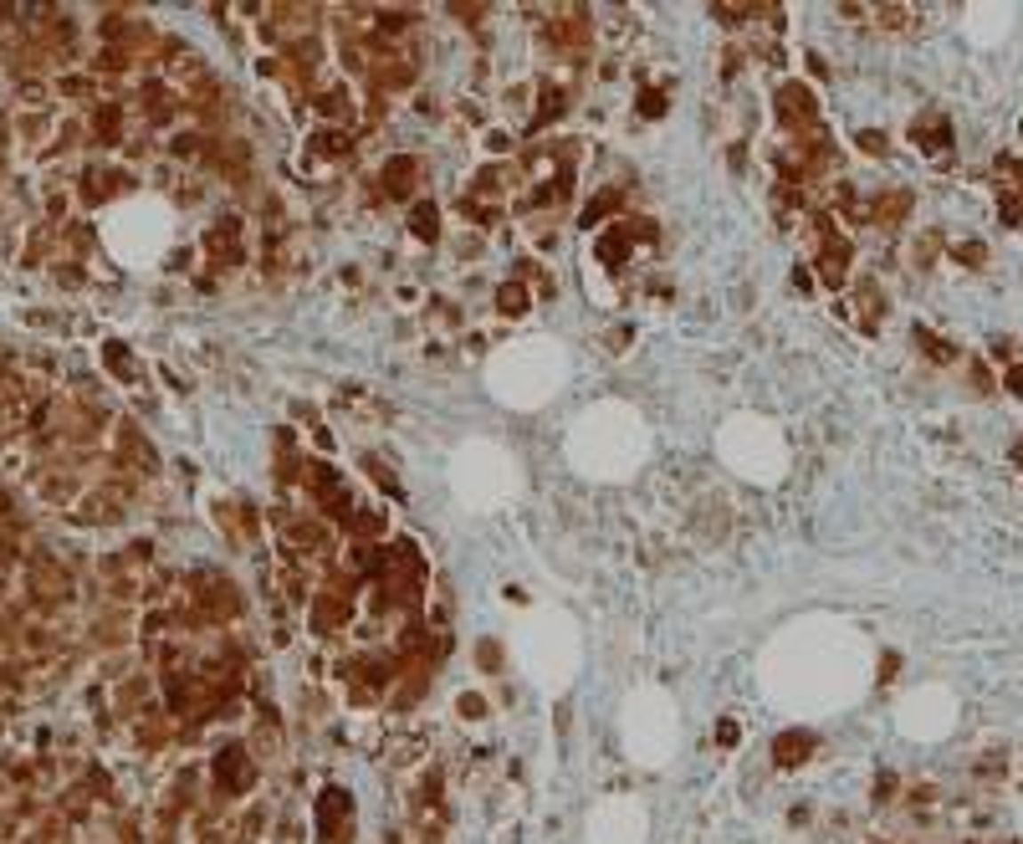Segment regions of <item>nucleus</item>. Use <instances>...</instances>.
I'll return each instance as SVG.
<instances>
[{
    "label": "nucleus",
    "mask_w": 1023,
    "mask_h": 844,
    "mask_svg": "<svg viewBox=\"0 0 1023 844\" xmlns=\"http://www.w3.org/2000/svg\"><path fill=\"white\" fill-rule=\"evenodd\" d=\"M210 246L225 251V261H236V256H241V221H236V215H225L221 226L210 230Z\"/></svg>",
    "instance_id": "10"
},
{
    "label": "nucleus",
    "mask_w": 1023,
    "mask_h": 844,
    "mask_svg": "<svg viewBox=\"0 0 1023 844\" xmlns=\"http://www.w3.org/2000/svg\"><path fill=\"white\" fill-rule=\"evenodd\" d=\"M640 113H645V118H660V113H665V98H660V92H645V98H640Z\"/></svg>",
    "instance_id": "22"
},
{
    "label": "nucleus",
    "mask_w": 1023,
    "mask_h": 844,
    "mask_svg": "<svg viewBox=\"0 0 1023 844\" xmlns=\"http://www.w3.org/2000/svg\"><path fill=\"white\" fill-rule=\"evenodd\" d=\"M911 139H916L926 154H941V149H952V128H946V118H941V113H926V118H916V124H911Z\"/></svg>",
    "instance_id": "8"
},
{
    "label": "nucleus",
    "mask_w": 1023,
    "mask_h": 844,
    "mask_svg": "<svg viewBox=\"0 0 1023 844\" xmlns=\"http://www.w3.org/2000/svg\"><path fill=\"white\" fill-rule=\"evenodd\" d=\"M348 619H353V589H323V594L312 599V624L318 630H343Z\"/></svg>",
    "instance_id": "5"
},
{
    "label": "nucleus",
    "mask_w": 1023,
    "mask_h": 844,
    "mask_svg": "<svg viewBox=\"0 0 1023 844\" xmlns=\"http://www.w3.org/2000/svg\"><path fill=\"white\" fill-rule=\"evenodd\" d=\"M855 144L865 149V154H875V159L885 154V149H890V144H885V133H875V128H859V133H855Z\"/></svg>",
    "instance_id": "20"
},
{
    "label": "nucleus",
    "mask_w": 1023,
    "mask_h": 844,
    "mask_svg": "<svg viewBox=\"0 0 1023 844\" xmlns=\"http://www.w3.org/2000/svg\"><path fill=\"white\" fill-rule=\"evenodd\" d=\"M318 113H323V118H333V124H343V118H353V98H348L343 87H333V92H323V98H318Z\"/></svg>",
    "instance_id": "13"
},
{
    "label": "nucleus",
    "mask_w": 1023,
    "mask_h": 844,
    "mask_svg": "<svg viewBox=\"0 0 1023 844\" xmlns=\"http://www.w3.org/2000/svg\"><path fill=\"white\" fill-rule=\"evenodd\" d=\"M256 778H262V768H256V758H251V747H246V742H225L221 752H215V783H221L225 799L251 793V788H256Z\"/></svg>",
    "instance_id": "1"
},
{
    "label": "nucleus",
    "mask_w": 1023,
    "mask_h": 844,
    "mask_svg": "<svg viewBox=\"0 0 1023 844\" xmlns=\"http://www.w3.org/2000/svg\"><path fill=\"white\" fill-rule=\"evenodd\" d=\"M409 230H415L420 241H435V236H440V215H435L430 200H415V210H409Z\"/></svg>",
    "instance_id": "11"
},
{
    "label": "nucleus",
    "mask_w": 1023,
    "mask_h": 844,
    "mask_svg": "<svg viewBox=\"0 0 1023 844\" xmlns=\"http://www.w3.org/2000/svg\"><path fill=\"white\" fill-rule=\"evenodd\" d=\"M348 527H353V533H358V537H379V533H384V522H379V512H358V517H353V522H348Z\"/></svg>",
    "instance_id": "19"
},
{
    "label": "nucleus",
    "mask_w": 1023,
    "mask_h": 844,
    "mask_svg": "<svg viewBox=\"0 0 1023 844\" xmlns=\"http://www.w3.org/2000/svg\"><path fill=\"white\" fill-rule=\"evenodd\" d=\"M957 261H967V267H982V261H987V246H982V241H967V246H957Z\"/></svg>",
    "instance_id": "21"
},
{
    "label": "nucleus",
    "mask_w": 1023,
    "mask_h": 844,
    "mask_svg": "<svg viewBox=\"0 0 1023 844\" xmlns=\"http://www.w3.org/2000/svg\"><path fill=\"white\" fill-rule=\"evenodd\" d=\"M619 200H624L619 189H609V195H599V200H593V205L584 210V226H599V221H604L609 210H619Z\"/></svg>",
    "instance_id": "17"
},
{
    "label": "nucleus",
    "mask_w": 1023,
    "mask_h": 844,
    "mask_svg": "<svg viewBox=\"0 0 1023 844\" xmlns=\"http://www.w3.org/2000/svg\"><path fill=\"white\" fill-rule=\"evenodd\" d=\"M195 583L205 589V599H200V604H205V615H210V619H236V615H241V594H236V583H230V578H221V574H200Z\"/></svg>",
    "instance_id": "4"
},
{
    "label": "nucleus",
    "mask_w": 1023,
    "mask_h": 844,
    "mask_svg": "<svg viewBox=\"0 0 1023 844\" xmlns=\"http://www.w3.org/2000/svg\"><path fill=\"white\" fill-rule=\"evenodd\" d=\"M318 840L323 844L353 840V799L343 788H323V799H318Z\"/></svg>",
    "instance_id": "2"
},
{
    "label": "nucleus",
    "mask_w": 1023,
    "mask_h": 844,
    "mask_svg": "<svg viewBox=\"0 0 1023 844\" xmlns=\"http://www.w3.org/2000/svg\"><path fill=\"white\" fill-rule=\"evenodd\" d=\"M496 312H502V318H522V312H528V287H522V282L496 287Z\"/></svg>",
    "instance_id": "12"
},
{
    "label": "nucleus",
    "mask_w": 1023,
    "mask_h": 844,
    "mask_svg": "<svg viewBox=\"0 0 1023 844\" xmlns=\"http://www.w3.org/2000/svg\"><path fill=\"white\" fill-rule=\"evenodd\" d=\"M716 742H721V747H732V742H737V727H732V721H721V727H716Z\"/></svg>",
    "instance_id": "25"
},
{
    "label": "nucleus",
    "mask_w": 1023,
    "mask_h": 844,
    "mask_svg": "<svg viewBox=\"0 0 1023 844\" xmlns=\"http://www.w3.org/2000/svg\"><path fill=\"white\" fill-rule=\"evenodd\" d=\"M906 210H911V195H906V189H896V195H880V200H875V221H900Z\"/></svg>",
    "instance_id": "16"
},
{
    "label": "nucleus",
    "mask_w": 1023,
    "mask_h": 844,
    "mask_svg": "<svg viewBox=\"0 0 1023 844\" xmlns=\"http://www.w3.org/2000/svg\"><path fill=\"white\" fill-rule=\"evenodd\" d=\"M415 83V57H379L374 62V87L379 92H394V87Z\"/></svg>",
    "instance_id": "7"
},
{
    "label": "nucleus",
    "mask_w": 1023,
    "mask_h": 844,
    "mask_svg": "<svg viewBox=\"0 0 1023 844\" xmlns=\"http://www.w3.org/2000/svg\"><path fill=\"white\" fill-rule=\"evenodd\" d=\"M777 118L788 128H809L818 118V103H814V92L803 83H783L777 87Z\"/></svg>",
    "instance_id": "3"
},
{
    "label": "nucleus",
    "mask_w": 1023,
    "mask_h": 844,
    "mask_svg": "<svg viewBox=\"0 0 1023 844\" xmlns=\"http://www.w3.org/2000/svg\"><path fill=\"white\" fill-rule=\"evenodd\" d=\"M1008 390H1013V394H1023V364H1019L1013 374H1008Z\"/></svg>",
    "instance_id": "26"
},
{
    "label": "nucleus",
    "mask_w": 1023,
    "mask_h": 844,
    "mask_svg": "<svg viewBox=\"0 0 1023 844\" xmlns=\"http://www.w3.org/2000/svg\"><path fill=\"white\" fill-rule=\"evenodd\" d=\"M415 180H420V159H415V154H394L384 165V189L394 200H405L409 189H415Z\"/></svg>",
    "instance_id": "6"
},
{
    "label": "nucleus",
    "mask_w": 1023,
    "mask_h": 844,
    "mask_svg": "<svg viewBox=\"0 0 1023 844\" xmlns=\"http://www.w3.org/2000/svg\"><path fill=\"white\" fill-rule=\"evenodd\" d=\"M481 711H487V706H481L476 696H461V717H481Z\"/></svg>",
    "instance_id": "24"
},
{
    "label": "nucleus",
    "mask_w": 1023,
    "mask_h": 844,
    "mask_svg": "<svg viewBox=\"0 0 1023 844\" xmlns=\"http://www.w3.org/2000/svg\"><path fill=\"white\" fill-rule=\"evenodd\" d=\"M563 103H568V98H563L558 87H548V92H543V108H537V118H532V124L543 128L548 118H558V113H563Z\"/></svg>",
    "instance_id": "18"
},
{
    "label": "nucleus",
    "mask_w": 1023,
    "mask_h": 844,
    "mask_svg": "<svg viewBox=\"0 0 1023 844\" xmlns=\"http://www.w3.org/2000/svg\"><path fill=\"white\" fill-rule=\"evenodd\" d=\"M916 349H926V358H931V364H952V358H957V349H952V343H941L937 333H926V328H916Z\"/></svg>",
    "instance_id": "14"
},
{
    "label": "nucleus",
    "mask_w": 1023,
    "mask_h": 844,
    "mask_svg": "<svg viewBox=\"0 0 1023 844\" xmlns=\"http://www.w3.org/2000/svg\"><path fill=\"white\" fill-rule=\"evenodd\" d=\"M307 149H312V154H323V159H338V154L348 149V133H338V128H327V133H312V144H307Z\"/></svg>",
    "instance_id": "15"
},
{
    "label": "nucleus",
    "mask_w": 1023,
    "mask_h": 844,
    "mask_svg": "<svg viewBox=\"0 0 1023 844\" xmlns=\"http://www.w3.org/2000/svg\"><path fill=\"white\" fill-rule=\"evenodd\" d=\"M809 752H814V737H809V732H783V737L773 742V758L783 762V768H798Z\"/></svg>",
    "instance_id": "9"
},
{
    "label": "nucleus",
    "mask_w": 1023,
    "mask_h": 844,
    "mask_svg": "<svg viewBox=\"0 0 1023 844\" xmlns=\"http://www.w3.org/2000/svg\"><path fill=\"white\" fill-rule=\"evenodd\" d=\"M1013 461H1019V466H1023V440H1019V446H1013Z\"/></svg>",
    "instance_id": "27"
},
{
    "label": "nucleus",
    "mask_w": 1023,
    "mask_h": 844,
    "mask_svg": "<svg viewBox=\"0 0 1023 844\" xmlns=\"http://www.w3.org/2000/svg\"><path fill=\"white\" fill-rule=\"evenodd\" d=\"M476 655H481V665H487V671H496V665H502V650H496L491 639H487V645H481V650H476Z\"/></svg>",
    "instance_id": "23"
}]
</instances>
